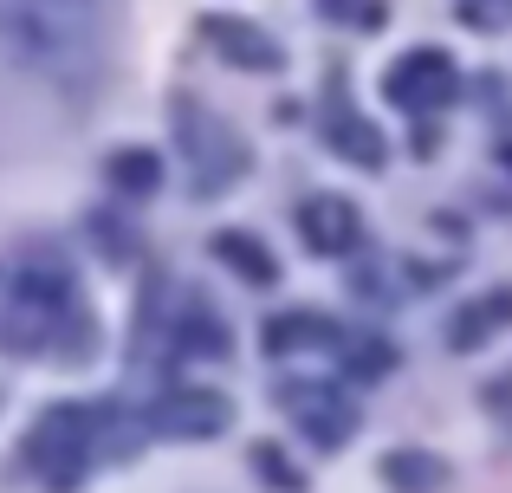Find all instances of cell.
<instances>
[{
	"label": "cell",
	"mask_w": 512,
	"mask_h": 493,
	"mask_svg": "<svg viewBox=\"0 0 512 493\" xmlns=\"http://www.w3.org/2000/svg\"><path fill=\"white\" fill-rule=\"evenodd\" d=\"M0 39L26 65H72L91 52V20L78 0H0Z\"/></svg>",
	"instance_id": "obj_1"
},
{
	"label": "cell",
	"mask_w": 512,
	"mask_h": 493,
	"mask_svg": "<svg viewBox=\"0 0 512 493\" xmlns=\"http://www.w3.org/2000/svg\"><path fill=\"white\" fill-rule=\"evenodd\" d=\"M91 435H98V416H91V409H72V403L46 409L39 429L26 435V461H33V474L52 493H72L91 468Z\"/></svg>",
	"instance_id": "obj_2"
},
{
	"label": "cell",
	"mask_w": 512,
	"mask_h": 493,
	"mask_svg": "<svg viewBox=\"0 0 512 493\" xmlns=\"http://www.w3.org/2000/svg\"><path fill=\"white\" fill-rule=\"evenodd\" d=\"M383 91H389V104H402V111H441V104L454 98V59L441 46H415L402 65H389Z\"/></svg>",
	"instance_id": "obj_3"
},
{
	"label": "cell",
	"mask_w": 512,
	"mask_h": 493,
	"mask_svg": "<svg viewBox=\"0 0 512 493\" xmlns=\"http://www.w3.org/2000/svg\"><path fill=\"white\" fill-rule=\"evenodd\" d=\"M227 396H214V390H175L163 396V403L150 409V422H156V435H175V442H188V435H221L227 429Z\"/></svg>",
	"instance_id": "obj_4"
},
{
	"label": "cell",
	"mask_w": 512,
	"mask_h": 493,
	"mask_svg": "<svg viewBox=\"0 0 512 493\" xmlns=\"http://www.w3.org/2000/svg\"><path fill=\"white\" fill-rule=\"evenodd\" d=\"M279 396H286V409H292V416H305L299 429L312 435L318 448H344V442H350V429H357L350 403H338L331 390H312V383H305V390H292V383H286Z\"/></svg>",
	"instance_id": "obj_5"
},
{
	"label": "cell",
	"mask_w": 512,
	"mask_h": 493,
	"mask_svg": "<svg viewBox=\"0 0 512 493\" xmlns=\"http://www.w3.org/2000/svg\"><path fill=\"white\" fill-rule=\"evenodd\" d=\"M299 234L312 253H350L357 247V208L344 202V195H312V202L299 208Z\"/></svg>",
	"instance_id": "obj_6"
},
{
	"label": "cell",
	"mask_w": 512,
	"mask_h": 493,
	"mask_svg": "<svg viewBox=\"0 0 512 493\" xmlns=\"http://www.w3.org/2000/svg\"><path fill=\"white\" fill-rule=\"evenodd\" d=\"M208 39H214V46H227V59H234V65H253V72H273V65H286V59H279V46L260 33V26L208 20Z\"/></svg>",
	"instance_id": "obj_7"
},
{
	"label": "cell",
	"mask_w": 512,
	"mask_h": 493,
	"mask_svg": "<svg viewBox=\"0 0 512 493\" xmlns=\"http://www.w3.org/2000/svg\"><path fill=\"white\" fill-rule=\"evenodd\" d=\"M214 253H221V260H234V273L253 279V286H273V279H279L273 253L253 241V234H214Z\"/></svg>",
	"instance_id": "obj_8"
},
{
	"label": "cell",
	"mask_w": 512,
	"mask_h": 493,
	"mask_svg": "<svg viewBox=\"0 0 512 493\" xmlns=\"http://www.w3.org/2000/svg\"><path fill=\"white\" fill-rule=\"evenodd\" d=\"M467 325H454L448 338H454V351H474L480 338H493L500 331V318H512V292H493V299H480V305H467Z\"/></svg>",
	"instance_id": "obj_9"
},
{
	"label": "cell",
	"mask_w": 512,
	"mask_h": 493,
	"mask_svg": "<svg viewBox=\"0 0 512 493\" xmlns=\"http://www.w3.org/2000/svg\"><path fill=\"white\" fill-rule=\"evenodd\" d=\"M104 176H111V189H124V195H150L156 182H163V163H156L150 150H117L111 163H104Z\"/></svg>",
	"instance_id": "obj_10"
},
{
	"label": "cell",
	"mask_w": 512,
	"mask_h": 493,
	"mask_svg": "<svg viewBox=\"0 0 512 493\" xmlns=\"http://www.w3.org/2000/svg\"><path fill=\"white\" fill-rule=\"evenodd\" d=\"M331 143H338L344 156L357 150V163H363V169H383V156H389V143L376 137L363 117H331Z\"/></svg>",
	"instance_id": "obj_11"
},
{
	"label": "cell",
	"mask_w": 512,
	"mask_h": 493,
	"mask_svg": "<svg viewBox=\"0 0 512 493\" xmlns=\"http://www.w3.org/2000/svg\"><path fill=\"white\" fill-rule=\"evenodd\" d=\"M383 474H389L396 487H409V493H428V487H441V474H448V468H441L435 455H389Z\"/></svg>",
	"instance_id": "obj_12"
},
{
	"label": "cell",
	"mask_w": 512,
	"mask_h": 493,
	"mask_svg": "<svg viewBox=\"0 0 512 493\" xmlns=\"http://www.w3.org/2000/svg\"><path fill=\"white\" fill-rule=\"evenodd\" d=\"M318 338H325L318 312H286L266 325V351H292V344H318Z\"/></svg>",
	"instance_id": "obj_13"
},
{
	"label": "cell",
	"mask_w": 512,
	"mask_h": 493,
	"mask_svg": "<svg viewBox=\"0 0 512 493\" xmlns=\"http://www.w3.org/2000/svg\"><path fill=\"white\" fill-rule=\"evenodd\" d=\"M318 13H325V20H338V26H357V33H376V26L389 20L383 0H318Z\"/></svg>",
	"instance_id": "obj_14"
},
{
	"label": "cell",
	"mask_w": 512,
	"mask_h": 493,
	"mask_svg": "<svg viewBox=\"0 0 512 493\" xmlns=\"http://www.w3.org/2000/svg\"><path fill=\"white\" fill-rule=\"evenodd\" d=\"M253 461H260V468H266V481H273L279 493H299V487H305L299 474H292L286 461H279V448H273V442H260V448H253Z\"/></svg>",
	"instance_id": "obj_15"
}]
</instances>
